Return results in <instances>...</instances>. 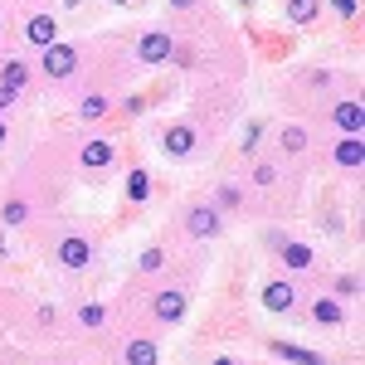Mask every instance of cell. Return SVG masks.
<instances>
[{
	"label": "cell",
	"mask_w": 365,
	"mask_h": 365,
	"mask_svg": "<svg viewBox=\"0 0 365 365\" xmlns=\"http://www.w3.org/2000/svg\"><path fill=\"white\" fill-rule=\"evenodd\" d=\"M73 68H78V54H73V44H49V49H44V73H49V78H68V73H73Z\"/></svg>",
	"instance_id": "obj_1"
},
{
	"label": "cell",
	"mask_w": 365,
	"mask_h": 365,
	"mask_svg": "<svg viewBox=\"0 0 365 365\" xmlns=\"http://www.w3.org/2000/svg\"><path fill=\"white\" fill-rule=\"evenodd\" d=\"M185 229H190V239H215L220 234V210L215 205H195L185 215Z\"/></svg>",
	"instance_id": "obj_2"
},
{
	"label": "cell",
	"mask_w": 365,
	"mask_h": 365,
	"mask_svg": "<svg viewBox=\"0 0 365 365\" xmlns=\"http://www.w3.org/2000/svg\"><path fill=\"white\" fill-rule=\"evenodd\" d=\"M170 49H175V44H170L166 29H151V34H146V39L137 44V58H141V63H166Z\"/></svg>",
	"instance_id": "obj_3"
},
{
	"label": "cell",
	"mask_w": 365,
	"mask_h": 365,
	"mask_svg": "<svg viewBox=\"0 0 365 365\" xmlns=\"http://www.w3.org/2000/svg\"><path fill=\"white\" fill-rule=\"evenodd\" d=\"M161 146H166V156H190L195 151V127H185V122H175V127H166V137H161Z\"/></svg>",
	"instance_id": "obj_4"
},
{
	"label": "cell",
	"mask_w": 365,
	"mask_h": 365,
	"mask_svg": "<svg viewBox=\"0 0 365 365\" xmlns=\"http://www.w3.org/2000/svg\"><path fill=\"white\" fill-rule=\"evenodd\" d=\"M292 302H297V287L292 282H268L263 287V307L268 312H292Z\"/></svg>",
	"instance_id": "obj_5"
},
{
	"label": "cell",
	"mask_w": 365,
	"mask_h": 365,
	"mask_svg": "<svg viewBox=\"0 0 365 365\" xmlns=\"http://www.w3.org/2000/svg\"><path fill=\"white\" fill-rule=\"evenodd\" d=\"M58 258H63V268H88V258H93V249H88V239H78V234H68V239L58 244Z\"/></svg>",
	"instance_id": "obj_6"
},
{
	"label": "cell",
	"mask_w": 365,
	"mask_h": 365,
	"mask_svg": "<svg viewBox=\"0 0 365 365\" xmlns=\"http://www.w3.org/2000/svg\"><path fill=\"white\" fill-rule=\"evenodd\" d=\"M25 39H29V44H34V49H49V44H54V39H58L54 20H49V15H34V20H29V25H25Z\"/></svg>",
	"instance_id": "obj_7"
},
{
	"label": "cell",
	"mask_w": 365,
	"mask_h": 365,
	"mask_svg": "<svg viewBox=\"0 0 365 365\" xmlns=\"http://www.w3.org/2000/svg\"><path fill=\"white\" fill-rule=\"evenodd\" d=\"M336 127L341 132H351V137H361V127H365V108L361 103H336Z\"/></svg>",
	"instance_id": "obj_8"
},
{
	"label": "cell",
	"mask_w": 365,
	"mask_h": 365,
	"mask_svg": "<svg viewBox=\"0 0 365 365\" xmlns=\"http://www.w3.org/2000/svg\"><path fill=\"white\" fill-rule=\"evenodd\" d=\"M151 312H156L161 322H180V317H185V292H161V297L151 302Z\"/></svg>",
	"instance_id": "obj_9"
},
{
	"label": "cell",
	"mask_w": 365,
	"mask_h": 365,
	"mask_svg": "<svg viewBox=\"0 0 365 365\" xmlns=\"http://www.w3.org/2000/svg\"><path fill=\"white\" fill-rule=\"evenodd\" d=\"M113 156H117V151L108 146V141H88V146H83V166H88V170L113 166Z\"/></svg>",
	"instance_id": "obj_10"
},
{
	"label": "cell",
	"mask_w": 365,
	"mask_h": 365,
	"mask_svg": "<svg viewBox=\"0 0 365 365\" xmlns=\"http://www.w3.org/2000/svg\"><path fill=\"white\" fill-rule=\"evenodd\" d=\"M361 161H365V146H361V137H351V141H341V146H336V166L356 170Z\"/></svg>",
	"instance_id": "obj_11"
},
{
	"label": "cell",
	"mask_w": 365,
	"mask_h": 365,
	"mask_svg": "<svg viewBox=\"0 0 365 365\" xmlns=\"http://www.w3.org/2000/svg\"><path fill=\"white\" fill-rule=\"evenodd\" d=\"M278 249H282V263H287V268H297V273L312 268V249H307V244H282V239H278Z\"/></svg>",
	"instance_id": "obj_12"
},
{
	"label": "cell",
	"mask_w": 365,
	"mask_h": 365,
	"mask_svg": "<svg viewBox=\"0 0 365 365\" xmlns=\"http://www.w3.org/2000/svg\"><path fill=\"white\" fill-rule=\"evenodd\" d=\"M273 356H282V361H297V365H327L317 351H302V346H287V341H278L273 346Z\"/></svg>",
	"instance_id": "obj_13"
},
{
	"label": "cell",
	"mask_w": 365,
	"mask_h": 365,
	"mask_svg": "<svg viewBox=\"0 0 365 365\" xmlns=\"http://www.w3.org/2000/svg\"><path fill=\"white\" fill-rule=\"evenodd\" d=\"M78 117H83V122H103V117H108V98H103V93H88Z\"/></svg>",
	"instance_id": "obj_14"
},
{
	"label": "cell",
	"mask_w": 365,
	"mask_h": 365,
	"mask_svg": "<svg viewBox=\"0 0 365 365\" xmlns=\"http://www.w3.org/2000/svg\"><path fill=\"white\" fill-rule=\"evenodd\" d=\"M146 195H151V175H146V170L137 166L132 175H127V200H137V205H141Z\"/></svg>",
	"instance_id": "obj_15"
},
{
	"label": "cell",
	"mask_w": 365,
	"mask_h": 365,
	"mask_svg": "<svg viewBox=\"0 0 365 365\" xmlns=\"http://www.w3.org/2000/svg\"><path fill=\"white\" fill-rule=\"evenodd\" d=\"M312 317H317V322H322V327H341V317H346V312H341L336 302H331V297H322V302H317V307H312Z\"/></svg>",
	"instance_id": "obj_16"
},
{
	"label": "cell",
	"mask_w": 365,
	"mask_h": 365,
	"mask_svg": "<svg viewBox=\"0 0 365 365\" xmlns=\"http://www.w3.org/2000/svg\"><path fill=\"white\" fill-rule=\"evenodd\" d=\"M127 365H156V346L151 341H132L127 346Z\"/></svg>",
	"instance_id": "obj_17"
},
{
	"label": "cell",
	"mask_w": 365,
	"mask_h": 365,
	"mask_svg": "<svg viewBox=\"0 0 365 365\" xmlns=\"http://www.w3.org/2000/svg\"><path fill=\"white\" fill-rule=\"evenodd\" d=\"M312 15H317V0H287V20L292 25H312Z\"/></svg>",
	"instance_id": "obj_18"
},
{
	"label": "cell",
	"mask_w": 365,
	"mask_h": 365,
	"mask_svg": "<svg viewBox=\"0 0 365 365\" xmlns=\"http://www.w3.org/2000/svg\"><path fill=\"white\" fill-rule=\"evenodd\" d=\"M0 78H5V88H25V78H29V68L20 63V58H10L5 68H0Z\"/></svg>",
	"instance_id": "obj_19"
},
{
	"label": "cell",
	"mask_w": 365,
	"mask_h": 365,
	"mask_svg": "<svg viewBox=\"0 0 365 365\" xmlns=\"http://www.w3.org/2000/svg\"><path fill=\"white\" fill-rule=\"evenodd\" d=\"M282 151H307V132L302 127H287L282 132Z\"/></svg>",
	"instance_id": "obj_20"
},
{
	"label": "cell",
	"mask_w": 365,
	"mask_h": 365,
	"mask_svg": "<svg viewBox=\"0 0 365 365\" xmlns=\"http://www.w3.org/2000/svg\"><path fill=\"white\" fill-rule=\"evenodd\" d=\"M103 317H108V312L98 307V302H88V307H78V322H83V327H103Z\"/></svg>",
	"instance_id": "obj_21"
},
{
	"label": "cell",
	"mask_w": 365,
	"mask_h": 365,
	"mask_svg": "<svg viewBox=\"0 0 365 365\" xmlns=\"http://www.w3.org/2000/svg\"><path fill=\"white\" fill-rule=\"evenodd\" d=\"M25 215H29L25 200H10V205H5V225H25Z\"/></svg>",
	"instance_id": "obj_22"
},
{
	"label": "cell",
	"mask_w": 365,
	"mask_h": 365,
	"mask_svg": "<svg viewBox=\"0 0 365 365\" xmlns=\"http://www.w3.org/2000/svg\"><path fill=\"white\" fill-rule=\"evenodd\" d=\"M161 268V249H146L141 253V273H156Z\"/></svg>",
	"instance_id": "obj_23"
},
{
	"label": "cell",
	"mask_w": 365,
	"mask_h": 365,
	"mask_svg": "<svg viewBox=\"0 0 365 365\" xmlns=\"http://www.w3.org/2000/svg\"><path fill=\"white\" fill-rule=\"evenodd\" d=\"M220 205H225V210H234V205H239V190H229V185H225V190H220Z\"/></svg>",
	"instance_id": "obj_24"
},
{
	"label": "cell",
	"mask_w": 365,
	"mask_h": 365,
	"mask_svg": "<svg viewBox=\"0 0 365 365\" xmlns=\"http://www.w3.org/2000/svg\"><path fill=\"white\" fill-rule=\"evenodd\" d=\"M336 5V15H356V0H331Z\"/></svg>",
	"instance_id": "obj_25"
},
{
	"label": "cell",
	"mask_w": 365,
	"mask_h": 365,
	"mask_svg": "<svg viewBox=\"0 0 365 365\" xmlns=\"http://www.w3.org/2000/svg\"><path fill=\"white\" fill-rule=\"evenodd\" d=\"M10 103H15V88H5V83H0V108H10Z\"/></svg>",
	"instance_id": "obj_26"
},
{
	"label": "cell",
	"mask_w": 365,
	"mask_h": 365,
	"mask_svg": "<svg viewBox=\"0 0 365 365\" xmlns=\"http://www.w3.org/2000/svg\"><path fill=\"white\" fill-rule=\"evenodd\" d=\"M170 5H175V10H190V5H195V0H170Z\"/></svg>",
	"instance_id": "obj_27"
},
{
	"label": "cell",
	"mask_w": 365,
	"mask_h": 365,
	"mask_svg": "<svg viewBox=\"0 0 365 365\" xmlns=\"http://www.w3.org/2000/svg\"><path fill=\"white\" fill-rule=\"evenodd\" d=\"M210 365H234V361H229V356H220V361H210Z\"/></svg>",
	"instance_id": "obj_28"
},
{
	"label": "cell",
	"mask_w": 365,
	"mask_h": 365,
	"mask_svg": "<svg viewBox=\"0 0 365 365\" xmlns=\"http://www.w3.org/2000/svg\"><path fill=\"white\" fill-rule=\"evenodd\" d=\"M113 5H132V0H113Z\"/></svg>",
	"instance_id": "obj_29"
},
{
	"label": "cell",
	"mask_w": 365,
	"mask_h": 365,
	"mask_svg": "<svg viewBox=\"0 0 365 365\" xmlns=\"http://www.w3.org/2000/svg\"><path fill=\"white\" fill-rule=\"evenodd\" d=\"M0 141H5V122H0Z\"/></svg>",
	"instance_id": "obj_30"
},
{
	"label": "cell",
	"mask_w": 365,
	"mask_h": 365,
	"mask_svg": "<svg viewBox=\"0 0 365 365\" xmlns=\"http://www.w3.org/2000/svg\"><path fill=\"white\" fill-rule=\"evenodd\" d=\"M244 5H249V0H244Z\"/></svg>",
	"instance_id": "obj_31"
}]
</instances>
